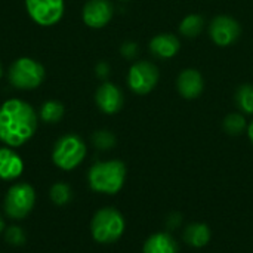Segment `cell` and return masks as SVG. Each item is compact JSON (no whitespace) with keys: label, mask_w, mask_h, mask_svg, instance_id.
Listing matches in <instances>:
<instances>
[{"label":"cell","mask_w":253,"mask_h":253,"mask_svg":"<svg viewBox=\"0 0 253 253\" xmlns=\"http://www.w3.org/2000/svg\"><path fill=\"white\" fill-rule=\"evenodd\" d=\"M37 122V113L27 101H4L0 107V141L10 148L24 145L34 136Z\"/></svg>","instance_id":"6da1fadb"},{"label":"cell","mask_w":253,"mask_h":253,"mask_svg":"<svg viewBox=\"0 0 253 253\" xmlns=\"http://www.w3.org/2000/svg\"><path fill=\"white\" fill-rule=\"evenodd\" d=\"M126 181V166L120 160L96 162L87 172V184L99 194H117Z\"/></svg>","instance_id":"7a4b0ae2"},{"label":"cell","mask_w":253,"mask_h":253,"mask_svg":"<svg viewBox=\"0 0 253 253\" xmlns=\"http://www.w3.org/2000/svg\"><path fill=\"white\" fill-rule=\"evenodd\" d=\"M126 230L123 215L114 208H102L96 211L90 221L92 239L99 245H113L122 239Z\"/></svg>","instance_id":"3957f363"},{"label":"cell","mask_w":253,"mask_h":253,"mask_svg":"<svg viewBox=\"0 0 253 253\" xmlns=\"http://www.w3.org/2000/svg\"><path fill=\"white\" fill-rule=\"evenodd\" d=\"M87 153L84 141L74 133L61 136L52 150V162L61 170H74L82 165Z\"/></svg>","instance_id":"277c9868"},{"label":"cell","mask_w":253,"mask_h":253,"mask_svg":"<svg viewBox=\"0 0 253 253\" xmlns=\"http://www.w3.org/2000/svg\"><path fill=\"white\" fill-rule=\"evenodd\" d=\"M44 76V67L39 61L28 56L15 59L7 71L10 84L21 90H31L39 87L43 83Z\"/></svg>","instance_id":"5b68a950"},{"label":"cell","mask_w":253,"mask_h":253,"mask_svg":"<svg viewBox=\"0 0 253 253\" xmlns=\"http://www.w3.org/2000/svg\"><path fill=\"white\" fill-rule=\"evenodd\" d=\"M34 205H36L34 188L27 182H18L7 190L3 202V209L7 218L13 221H21L25 216H28Z\"/></svg>","instance_id":"8992f818"},{"label":"cell","mask_w":253,"mask_h":253,"mask_svg":"<svg viewBox=\"0 0 253 253\" xmlns=\"http://www.w3.org/2000/svg\"><path fill=\"white\" fill-rule=\"evenodd\" d=\"M25 9L36 24L52 27L64 16L65 3L64 0H25Z\"/></svg>","instance_id":"52a82bcc"},{"label":"cell","mask_w":253,"mask_h":253,"mask_svg":"<svg viewBox=\"0 0 253 253\" xmlns=\"http://www.w3.org/2000/svg\"><path fill=\"white\" fill-rule=\"evenodd\" d=\"M159 82V70L154 64L147 61L135 62L127 76V83L132 92L136 95L150 93Z\"/></svg>","instance_id":"ba28073f"},{"label":"cell","mask_w":253,"mask_h":253,"mask_svg":"<svg viewBox=\"0 0 253 253\" xmlns=\"http://www.w3.org/2000/svg\"><path fill=\"white\" fill-rule=\"evenodd\" d=\"M209 34L215 44L218 46H230L239 40L242 34L240 24L231 16H216L209 27Z\"/></svg>","instance_id":"9c48e42d"},{"label":"cell","mask_w":253,"mask_h":253,"mask_svg":"<svg viewBox=\"0 0 253 253\" xmlns=\"http://www.w3.org/2000/svg\"><path fill=\"white\" fill-rule=\"evenodd\" d=\"M83 22L90 28H102L113 18V4L110 0H89L82 12Z\"/></svg>","instance_id":"30bf717a"},{"label":"cell","mask_w":253,"mask_h":253,"mask_svg":"<svg viewBox=\"0 0 253 253\" xmlns=\"http://www.w3.org/2000/svg\"><path fill=\"white\" fill-rule=\"evenodd\" d=\"M95 101L102 113L116 114L123 107V93L116 84L105 82L98 87L95 93Z\"/></svg>","instance_id":"8fae6325"},{"label":"cell","mask_w":253,"mask_h":253,"mask_svg":"<svg viewBox=\"0 0 253 253\" xmlns=\"http://www.w3.org/2000/svg\"><path fill=\"white\" fill-rule=\"evenodd\" d=\"M24 172V162L21 156L10 147H0V179L13 181Z\"/></svg>","instance_id":"7c38bea8"},{"label":"cell","mask_w":253,"mask_h":253,"mask_svg":"<svg viewBox=\"0 0 253 253\" xmlns=\"http://www.w3.org/2000/svg\"><path fill=\"white\" fill-rule=\"evenodd\" d=\"M176 86H178V92L187 98V99H194L197 96H200V93L203 92L205 87V82L202 74L197 70L193 68H187L184 70L176 80Z\"/></svg>","instance_id":"4fadbf2b"},{"label":"cell","mask_w":253,"mask_h":253,"mask_svg":"<svg viewBox=\"0 0 253 253\" xmlns=\"http://www.w3.org/2000/svg\"><path fill=\"white\" fill-rule=\"evenodd\" d=\"M142 253H179V245L170 233L160 231L144 242Z\"/></svg>","instance_id":"5bb4252c"},{"label":"cell","mask_w":253,"mask_h":253,"mask_svg":"<svg viewBox=\"0 0 253 253\" xmlns=\"http://www.w3.org/2000/svg\"><path fill=\"white\" fill-rule=\"evenodd\" d=\"M181 47V43L178 40L176 36L173 34H159L156 36L151 42H150V50L154 56L157 58H163V59H168V58H172L178 53Z\"/></svg>","instance_id":"9a60e30c"},{"label":"cell","mask_w":253,"mask_h":253,"mask_svg":"<svg viewBox=\"0 0 253 253\" xmlns=\"http://www.w3.org/2000/svg\"><path fill=\"white\" fill-rule=\"evenodd\" d=\"M212 239L211 228L203 222H193L184 230V242L194 249H202L209 245Z\"/></svg>","instance_id":"2e32d148"},{"label":"cell","mask_w":253,"mask_h":253,"mask_svg":"<svg viewBox=\"0 0 253 253\" xmlns=\"http://www.w3.org/2000/svg\"><path fill=\"white\" fill-rule=\"evenodd\" d=\"M39 116L46 123H58L64 117V105L55 99L46 101L42 104Z\"/></svg>","instance_id":"e0dca14e"},{"label":"cell","mask_w":253,"mask_h":253,"mask_svg":"<svg viewBox=\"0 0 253 253\" xmlns=\"http://www.w3.org/2000/svg\"><path fill=\"white\" fill-rule=\"evenodd\" d=\"M205 27V21L200 15H188L182 19L179 25V31L185 37H197Z\"/></svg>","instance_id":"ac0fdd59"},{"label":"cell","mask_w":253,"mask_h":253,"mask_svg":"<svg viewBox=\"0 0 253 253\" xmlns=\"http://www.w3.org/2000/svg\"><path fill=\"white\" fill-rule=\"evenodd\" d=\"M49 196H50V200H52L53 205H56V206H65V205L70 203V200L73 197V191H71V188H70L68 184H65V182H56V184L52 185Z\"/></svg>","instance_id":"d6986e66"},{"label":"cell","mask_w":253,"mask_h":253,"mask_svg":"<svg viewBox=\"0 0 253 253\" xmlns=\"http://www.w3.org/2000/svg\"><path fill=\"white\" fill-rule=\"evenodd\" d=\"M236 102L242 111H245L246 114H253V86H240L236 93Z\"/></svg>","instance_id":"ffe728a7"},{"label":"cell","mask_w":253,"mask_h":253,"mask_svg":"<svg viewBox=\"0 0 253 253\" xmlns=\"http://www.w3.org/2000/svg\"><path fill=\"white\" fill-rule=\"evenodd\" d=\"M224 130L228 133V135H240L242 132L248 130V126H246V120L242 114H237V113H233V114H228L225 119H224Z\"/></svg>","instance_id":"44dd1931"},{"label":"cell","mask_w":253,"mask_h":253,"mask_svg":"<svg viewBox=\"0 0 253 253\" xmlns=\"http://www.w3.org/2000/svg\"><path fill=\"white\" fill-rule=\"evenodd\" d=\"M92 142L98 150H110L116 145V136L108 130H98L93 133Z\"/></svg>","instance_id":"7402d4cb"},{"label":"cell","mask_w":253,"mask_h":253,"mask_svg":"<svg viewBox=\"0 0 253 253\" xmlns=\"http://www.w3.org/2000/svg\"><path fill=\"white\" fill-rule=\"evenodd\" d=\"M4 240H6L7 245L18 248V246H22L25 243V234H24L22 228H19L16 225H12V227L6 228V231H4Z\"/></svg>","instance_id":"603a6c76"},{"label":"cell","mask_w":253,"mask_h":253,"mask_svg":"<svg viewBox=\"0 0 253 253\" xmlns=\"http://www.w3.org/2000/svg\"><path fill=\"white\" fill-rule=\"evenodd\" d=\"M138 52V46L135 43H125L122 46V53L126 56V58H133Z\"/></svg>","instance_id":"cb8c5ba5"},{"label":"cell","mask_w":253,"mask_h":253,"mask_svg":"<svg viewBox=\"0 0 253 253\" xmlns=\"http://www.w3.org/2000/svg\"><path fill=\"white\" fill-rule=\"evenodd\" d=\"M179 225H181V215H176V213L170 215L168 219V228L173 230V228H178Z\"/></svg>","instance_id":"d4e9b609"},{"label":"cell","mask_w":253,"mask_h":253,"mask_svg":"<svg viewBox=\"0 0 253 253\" xmlns=\"http://www.w3.org/2000/svg\"><path fill=\"white\" fill-rule=\"evenodd\" d=\"M98 76H99V77L108 76V65H107V64H99V65H98Z\"/></svg>","instance_id":"484cf974"},{"label":"cell","mask_w":253,"mask_h":253,"mask_svg":"<svg viewBox=\"0 0 253 253\" xmlns=\"http://www.w3.org/2000/svg\"><path fill=\"white\" fill-rule=\"evenodd\" d=\"M248 135H249V139H251V142L253 144V120L249 123V126H248Z\"/></svg>","instance_id":"4316f807"},{"label":"cell","mask_w":253,"mask_h":253,"mask_svg":"<svg viewBox=\"0 0 253 253\" xmlns=\"http://www.w3.org/2000/svg\"><path fill=\"white\" fill-rule=\"evenodd\" d=\"M4 231V221H3V218L0 216V233H3Z\"/></svg>","instance_id":"83f0119b"},{"label":"cell","mask_w":253,"mask_h":253,"mask_svg":"<svg viewBox=\"0 0 253 253\" xmlns=\"http://www.w3.org/2000/svg\"><path fill=\"white\" fill-rule=\"evenodd\" d=\"M3 76V67H1V62H0V77Z\"/></svg>","instance_id":"f1b7e54d"},{"label":"cell","mask_w":253,"mask_h":253,"mask_svg":"<svg viewBox=\"0 0 253 253\" xmlns=\"http://www.w3.org/2000/svg\"><path fill=\"white\" fill-rule=\"evenodd\" d=\"M123 1H125V0H123Z\"/></svg>","instance_id":"f546056e"}]
</instances>
